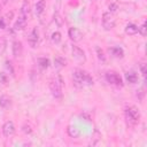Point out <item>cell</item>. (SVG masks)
<instances>
[{
    "mask_svg": "<svg viewBox=\"0 0 147 147\" xmlns=\"http://www.w3.org/2000/svg\"><path fill=\"white\" fill-rule=\"evenodd\" d=\"M72 79L76 86L78 87H83V86H91L93 85V78L91 77V75L82 69H76L72 72Z\"/></svg>",
    "mask_w": 147,
    "mask_h": 147,
    "instance_id": "obj_1",
    "label": "cell"
},
{
    "mask_svg": "<svg viewBox=\"0 0 147 147\" xmlns=\"http://www.w3.org/2000/svg\"><path fill=\"white\" fill-rule=\"evenodd\" d=\"M124 114H125V119H126L127 124L129 125H132V126L136 125V124H138L139 121H140V117H141L140 111H139V109L136 106H129V107H126Z\"/></svg>",
    "mask_w": 147,
    "mask_h": 147,
    "instance_id": "obj_2",
    "label": "cell"
},
{
    "mask_svg": "<svg viewBox=\"0 0 147 147\" xmlns=\"http://www.w3.org/2000/svg\"><path fill=\"white\" fill-rule=\"evenodd\" d=\"M62 79L60 76L51 79L49 82V90H51V93L53 95L54 99L56 100H62L63 98V93H62Z\"/></svg>",
    "mask_w": 147,
    "mask_h": 147,
    "instance_id": "obj_3",
    "label": "cell"
},
{
    "mask_svg": "<svg viewBox=\"0 0 147 147\" xmlns=\"http://www.w3.org/2000/svg\"><path fill=\"white\" fill-rule=\"evenodd\" d=\"M115 25H116V20L114 17V15L109 11L103 13L102 14V26H103V29L109 31V30L114 29Z\"/></svg>",
    "mask_w": 147,
    "mask_h": 147,
    "instance_id": "obj_4",
    "label": "cell"
},
{
    "mask_svg": "<svg viewBox=\"0 0 147 147\" xmlns=\"http://www.w3.org/2000/svg\"><path fill=\"white\" fill-rule=\"evenodd\" d=\"M106 79H107V82L109 84H111L114 86H117V87H122L123 86L122 77L115 71H108L106 74Z\"/></svg>",
    "mask_w": 147,
    "mask_h": 147,
    "instance_id": "obj_5",
    "label": "cell"
},
{
    "mask_svg": "<svg viewBox=\"0 0 147 147\" xmlns=\"http://www.w3.org/2000/svg\"><path fill=\"white\" fill-rule=\"evenodd\" d=\"M71 52H72V56L75 60H77L79 63H84L86 61V55H85V52L78 47V46H72L71 48Z\"/></svg>",
    "mask_w": 147,
    "mask_h": 147,
    "instance_id": "obj_6",
    "label": "cell"
},
{
    "mask_svg": "<svg viewBox=\"0 0 147 147\" xmlns=\"http://www.w3.org/2000/svg\"><path fill=\"white\" fill-rule=\"evenodd\" d=\"M15 133V124L13 121H7L3 125H2V134L6 138H9L11 136H14Z\"/></svg>",
    "mask_w": 147,
    "mask_h": 147,
    "instance_id": "obj_7",
    "label": "cell"
},
{
    "mask_svg": "<svg viewBox=\"0 0 147 147\" xmlns=\"http://www.w3.org/2000/svg\"><path fill=\"white\" fill-rule=\"evenodd\" d=\"M28 42L29 45L32 47V48H36L38 46V42H39V32L37 30V28H33L28 37Z\"/></svg>",
    "mask_w": 147,
    "mask_h": 147,
    "instance_id": "obj_8",
    "label": "cell"
},
{
    "mask_svg": "<svg viewBox=\"0 0 147 147\" xmlns=\"http://www.w3.org/2000/svg\"><path fill=\"white\" fill-rule=\"evenodd\" d=\"M68 36H69V38H70L74 42H78V41H80L82 38H83L82 31H80L79 29H77V28H70V29L68 30Z\"/></svg>",
    "mask_w": 147,
    "mask_h": 147,
    "instance_id": "obj_9",
    "label": "cell"
},
{
    "mask_svg": "<svg viewBox=\"0 0 147 147\" xmlns=\"http://www.w3.org/2000/svg\"><path fill=\"white\" fill-rule=\"evenodd\" d=\"M11 51H13V55L15 57H21L23 54V46L22 42L18 40L13 41V46H11Z\"/></svg>",
    "mask_w": 147,
    "mask_h": 147,
    "instance_id": "obj_10",
    "label": "cell"
},
{
    "mask_svg": "<svg viewBox=\"0 0 147 147\" xmlns=\"http://www.w3.org/2000/svg\"><path fill=\"white\" fill-rule=\"evenodd\" d=\"M26 23H28V17H24V16H18V18L16 20V22L14 23V30L15 31H21L23 30L25 26H26Z\"/></svg>",
    "mask_w": 147,
    "mask_h": 147,
    "instance_id": "obj_11",
    "label": "cell"
},
{
    "mask_svg": "<svg viewBox=\"0 0 147 147\" xmlns=\"http://www.w3.org/2000/svg\"><path fill=\"white\" fill-rule=\"evenodd\" d=\"M46 9V1L45 0H39L36 5H34V14L37 16H40Z\"/></svg>",
    "mask_w": 147,
    "mask_h": 147,
    "instance_id": "obj_12",
    "label": "cell"
},
{
    "mask_svg": "<svg viewBox=\"0 0 147 147\" xmlns=\"http://www.w3.org/2000/svg\"><path fill=\"white\" fill-rule=\"evenodd\" d=\"M109 53L111 54V56L113 57H116V59H122L123 56H124V51H123V48H121V47H110L109 49Z\"/></svg>",
    "mask_w": 147,
    "mask_h": 147,
    "instance_id": "obj_13",
    "label": "cell"
},
{
    "mask_svg": "<svg viewBox=\"0 0 147 147\" xmlns=\"http://www.w3.org/2000/svg\"><path fill=\"white\" fill-rule=\"evenodd\" d=\"M125 79H126V82L130 83V84H136V83L138 82V75H137V72H134V71H127V72L125 74Z\"/></svg>",
    "mask_w": 147,
    "mask_h": 147,
    "instance_id": "obj_14",
    "label": "cell"
},
{
    "mask_svg": "<svg viewBox=\"0 0 147 147\" xmlns=\"http://www.w3.org/2000/svg\"><path fill=\"white\" fill-rule=\"evenodd\" d=\"M54 65H55L57 69L64 68V67L67 65V60H65L64 57L57 55V56H55V59H54Z\"/></svg>",
    "mask_w": 147,
    "mask_h": 147,
    "instance_id": "obj_15",
    "label": "cell"
},
{
    "mask_svg": "<svg viewBox=\"0 0 147 147\" xmlns=\"http://www.w3.org/2000/svg\"><path fill=\"white\" fill-rule=\"evenodd\" d=\"M125 33L129 36H134L136 33H138V26L133 23H129L125 26Z\"/></svg>",
    "mask_w": 147,
    "mask_h": 147,
    "instance_id": "obj_16",
    "label": "cell"
},
{
    "mask_svg": "<svg viewBox=\"0 0 147 147\" xmlns=\"http://www.w3.org/2000/svg\"><path fill=\"white\" fill-rule=\"evenodd\" d=\"M67 133L70 138H78L79 137V130L75 125H69L67 129Z\"/></svg>",
    "mask_w": 147,
    "mask_h": 147,
    "instance_id": "obj_17",
    "label": "cell"
},
{
    "mask_svg": "<svg viewBox=\"0 0 147 147\" xmlns=\"http://www.w3.org/2000/svg\"><path fill=\"white\" fill-rule=\"evenodd\" d=\"M30 14V3L29 1H24L22 7H21V10H20V15L21 16H24V17H28V15Z\"/></svg>",
    "mask_w": 147,
    "mask_h": 147,
    "instance_id": "obj_18",
    "label": "cell"
},
{
    "mask_svg": "<svg viewBox=\"0 0 147 147\" xmlns=\"http://www.w3.org/2000/svg\"><path fill=\"white\" fill-rule=\"evenodd\" d=\"M37 63H38V67L41 70H46L49 67V60L47 57H39L37 60Z\"/></svg>",
    "mask_w": 147,
    "mask_h": 147,
    "instance_id": "obj_19",
    "label": "cell"
},
{
    "mask_svg": "<svg viewBox=\"0 0 147 147\" xmlns=\"http://www.w3.org/2000/svg\"><path fill=\"white\" fill-rule=\"evenodd\" d=\"M10 105H11V100L9 96H7V95L0 96V107L1 108H8V107H10Z\"/></svg>",
    "mask_w": 147,
    "mask_h": 147,
    "instance_id": "obj_20",
    "label": "cell"
},
{
    "mask_svg": "<svg viewBox=\"0 0 147 147\" xmlns=\"http://www.w3.org/2000/svg\"><path fill=\"white\" fill-rule=\"evenodd\" d=\"M95 52H96V56H98V59H99V61H101L102 63H105L106 61H107V57H106V55H105V52L100 48V47H95Z\"/></svg>",
    "mask_w": 147,
    "mask_h": 147,
    "instance_id": "obj_21",
    "label": "cell"
},
{
    "mask_svg": "<svg viewBox=\"0 0 147 147\" xmlns=\"http://www.w3.org/2000/svg\"><path fill=\"white\" fill-rule=\"evenodd\" d=\"M51 39H52L53 44L57 45V44H60V42H61V40H62V36H61V33H60L59 31H55V32H53V33H52Z\"/></svg>",
    "mask_w": 147,
    "mask_h": 147,
    "instance_id": "obj_22",
    "label": "cell"
},
{
    "mask_svg": "<svg viewBox=\"0 0 147 147\" xmlns=\"http://www.w3.org/2000/svg\"><path fill=\"white\" fill-rule=\"evenodd\" d=\"M7 48V41L5 38H0V55H2L6 52Z\"/></svg>",
    "mask_w": 147,
    "mask_h": 147,
    "instance_id": "obj_23",
    "label": "cell"
},
{
    "mask_svg": "<svg viewBox=\"0 0 147 147\" xmlns=\"http://www.w3.org/2000/svg\"><path fill=\"white\" fill-rule=\"evenodd\" d=\"M138 32L142 36V37H145L146 34H147V28H146V22H144L140 26H138Z\"/></svg>",
    "mask_w": 147,
    "mask_h": 147,
    "instance_id": "obj_24",
    "label": "cell"
},
{
    "mask_svg": "<svg viewBox=\"0 0 147 147\" xmlns=\"http://www.w3.org/2000/svg\"><path fill=\"white\" fill-rule=\"evenodd\" d=\"M108 9H109V13H111V14H115V13L118 10V5H117L116 2H111V3H109V6H108Z\"/></svg>",
    "mask_w": 147,
    "mask_h": 147,
    "instance_id": "obj_25",
    "label": "cell"
},
{
    "mask_svg": "<svg viewBox=\"0 0 147 147\" xmlns=\"http://www.w3.org/2000/svg\"><path fill=\"white\" fill-rule=\"evenodd\" d=\"M100 139H101V134L95 130V131H94V136H93V138H92V140H93V141H92V145H96Z\"/></svg>",
    "mask_w": 147,
    "mask_h": 147,
    "instance_id": "obj_26",
    "label": "cell"
},
{
    "mask_svg": "<svg viewBox=\"0 0 147 147\" xmlns=\"http://www.w3.org/2000/svg\"><path fill=\"white\" fill-rule=\"evenodd\" d=\"M6 69L11 76H14V68H13V64L10 61H6Z\"/></svg>",
    "mask_w": 147,
    "mask_h": 147,
    "instance_id": "obj_27",
    "label": "cell"
},
{
    "mask_svg": "<svg viewBox=\"0 0 147 147\" xmlns=\"http://www.w3.org/2000/svg\"><path fill=\"white\" fill-rule=\"evenodd\" d=\"M54 21L57 23V25H59V26H61V25H62V20H61V17H60V15H59V14H55V15H54Z\"/></svg>",
    "mask_w": 147,
    "mask_h": 147,
    "instance_id": "obj_28",
    "label": "cell"
},
{
    "mask_svg": "<svg viewBox=\"0 0 147 147\" xmlns=\"http://www.w3.org/2000/svg\"><path fill=\"white\" fill-rule=\"evenodd\" d=\"M23 132H24V133H29V134H30V133L32 132L31 126H30V125H24V126H23Z\"/></svg>",
    "mask_w": 147,
    "mask_h": 147,
    "instance_id": "obj_29",
    "label": "cell"
},
{
    "mask_svg": "<svg viewBox=\"0 0 147 147\" xmlns=\"http://www.w3.org/2000/svg\"><path fill=\"white\" fill-rule=\"evenodd\" d=\"M6 23H7V20L5 17L0 18V29H5L6 28Z\"/></svg>",
    "mask_w": 147,
    "mask_h": 147,
    "instance_id": "obj_30",
    "label": "cell"
},
{
    "mask_svg": "<svg viewBox=\"0 0 147 147\" xmlns=\"http://www.w3.org/2000/svg\"><path fill=\"white\" fill-rule=\"evenodd\" d=\"M140 71H141V75L145 77V76H146V65H145L144 63L140 64Z\"/></svg>",
    "mask_w": 147,
    "mask_h": 147,
    "instance_id": "obj_31",
    "label": "cell"
},
{
    "mask_svg": "<svg viewBox=\"0 0 147 147\" xmlns=\"http://www.w3.org/2000/svg\"><path fill=\"white\" fill-rule=\"evenodd\" d=\"M11 17H13V11H10V13H8V14L6 15V17H5V18H6L7 21H8V20L10 21V20H11Z\"/></svg>",
    "mask_w": 147,
    "mask_h": 147,
    "instance_id": "obj_32",
    "label": "cell"
},
{
    "mask_svg": "<svg viewBox=\"0 0 147 147\" xmlns=\"http://www.w3.org/2000/svg\"><path fill=\"white\" fill-rule=\"evenodd\" d=\"M0 77H1V80L3 82V83H6V80H7V78H6V76H5V74L2 72L1 75H0Z\"/></svg>",
    "mask_w": 147,
    "mask_h": 147,
    "instance_id": "obj_33",
    "label": "cell"
},
{
    "mask_svg": "<svg viewBox=\"0 0 147 147\" xmlns=\"http://www.w3.org/2000/svg\"><path fill=\"white\" fill-rule=\"evenodd\" d=\"M2 3H8V2H11V1H14V0H0Z\"/></svg>",
    "mask_w": 147,
    "mask_h": 147,
    "instance_id": "obj_34",
    "label": "cell"
},
{
    "mask_svg": "<svg viewBox=\"0 0 147 147\" xmlns=\"http://www.w3.org/2000/svg\"><path fill=\"white\" fill-rule=\"evenodd\" d=\"M0 13H1V5H0Z\"/></svg>",
    "mask_w": 147,
    "mask_h": 147,
    "instance_id": "obj_35",
    "label": "cell"
},
{
    "mask_svg": "<svg viewBox=\"0 0 147 147\" xmlns=\"http://www.w3.org/2000/svg\"><path fill=\"white\" fill-rule=\"evenodd\" d=\"M94 1H99V0H94Z\"/></svg>",
    "mask_w": 147,
    "mask_h": 147,
    "instance_id": "obj_36",
    "label": "cell"
}]
</instances>
